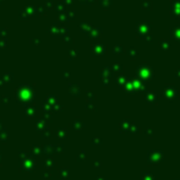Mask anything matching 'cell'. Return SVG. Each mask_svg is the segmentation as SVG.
<instances>
[{"label": "cell", "mask_w": 180, "mask_h": 180, "mask_svg": "<svg viewBox=\"0 0 180 180\" xmlns=\"http://www.w3.org/2000/svg\"><path fill=\"white\" fill-rule=\"evenodd\" d=\"M136 74H137L139 77H141L143 80H151L155 76V71L151 69V66L148 64H141L137 68Z\"/></svg>", "instance_id": "cell-1"}, {"label": "cell", "mask_w": 180, "mask_h": 180, "mask_svg": "<svg viewBox=\"0 0 180 180\" xmlns=\"http://www.w3.org/2000/svg\"><path fill=\"white\" fill-rule=\"evenodd\" d=\"M151 28H152V23L148 22V21L137 22V23H136V33H137V36L141 37V38H145V37L150 33Z\"/></svg>", "instance_id": "cell-2"}, {"label": "cell", "mask_w": 180, "mask_h": 180, "mask_svg": "<svg viewBox=\"0 0 180 180\" xmlns=\"http://www.w3.org/2000/svg\"><path fill=\"white\" fill-rule=\"evenodd\" d=\"M91 52L96 55H103L107 53V45L103 43H96L91 45Z\"/></svg>", "instance_id": "cell-3"}, {"label": "cell", "mask_w": 180, "mask_h": 180, "mask_svg": "<svg viewBox=\"0 0 180 180\" xmlns=\"http://www.w3.org/2000/svg\"><path fill=\"white\" fill-rule=\"evenodd\" d=\"M169 12L172 16L180 18V0H173L169 6Z\"/></svg>", "instance_id": "cell-4"}, {"label": "cell", "mask_w": 180, "mask_h": 180, "mask_svg": "<svg viewBox=\"0 0 180 180\" xmlns=\"http://www.w3.org/2000/svg\"><path fill=\"white\" fill-rule=\"evenodd\" d=\"M169 33H170V37L180 44V23H175L170 29H169Z\"/></svg>", "instance_id": "cell-5"}, {"label": "cell", "mask_w": 180, "mask_h": 180, "mask_svg": "<svg viewBox=\"0 0 180 180\" xmlns=\"http://www.w3.org/2000/svg\"><path fill=\"white\" fill-rule=\"evenodd\" d=\"M102 32H103L102 27H94V26H92V27H91V29L87 32V33H86V34H87V37H88V38L97 39V38H99V37H100Z\"/></svg>", "instance_id": "cell-6"}, {"label": "cell", "mask_w": 180, "mask_h": 180, "mask_svg": "<svg viewBox=\"0 0 180 180\" xmlns=\"http://www.w3.org/2000/svg\"><path fill=\"white\" fill-rule=\"evenodd\" d=\"M164 94L168 97V98H177V96H178V90L174 87V86H167L166 87V90H164Z\"/></svg>", "instance_id": "cell-7"}, {"label": "cell", "mask_w": 180, "mask_h": 180, "mask_svg": "<svg viewBox=\"0 0 180 180\" xmlns=\"http://www.w3.org/2000/svg\"><path fill=\"white\" fill-rule=\"evenodd\" d=\"M60 31H61V26L59 23H52L48 28V32L52 33L53 36H60Z\"/></svg>", "instance_id": "cell-8"}, {"label": "cell", "mask_w": 180, "mask_h": 180, "mask_svg": "<svg viewBox=\"0 0 180 180\" xmlns=\"http://www.w3.org/2000/svg\"><path fill=\"white\" fill-rule=\"evenodd\" d=\"M158 45H159V50H163V52H166V50H168V49L170 48V42H169V39L162 38V39H159V42H158Z\"/></svg>", "instance_id": "cell-9"}, {"label": "cell", "mask_w": 180, "mask_h": 180, "mask_svg": "<svg viewBox=\"0 0 180 180\" xmlns=\"http://www.w3.org/2000/svg\"><path fill=\"white\" fill-rule=\"evenodd\" d=\"M79 27H80V31H81V32H84V33H87V32H88V31L91 29L92 25H91L90 22H87V21H82V22H80Z\"/></svg>", "instance_id": "cell-10"}, {"label": "cell", "mask_w": 180, "mask_h": 180, "mask_svg": "<svg viewBox=\"0 0 180 180\" xmlns=\"http://www.w3.org/2000/svg\"><path fill=\"white\" fill-rule=\"evenodd\" d=\"M124 52H125V48H124L123 44H116V45L113 47V54L114 55H121V54H124Z\"/></svg>", "instance_id": "cell-11"}, {"label": "cell", "mask_w": 180, "mask_h": 180, "mask_svg": "<svg viewBox=\"0 0 180 180\" xmlns=\"http://www.w3.org/2000/svg\"><path fill=\"white\" fill-rule=\"evenodd\" d=\"M54 7H55V10L59 12V15L66 12V5H65L63 1H61V2H57V4L54 5Z\"/></svg>", "instance_id": "cell-12"}, {"label": "cell", "mask_w": 180, "mask_h": 180, "mask_svg": "<svg viewBox=\"0 0 180 180\" xmlns=\"http://www.w3.org/2000/svg\"><path fill=\"white\" fill-rule=\"evenodd\" d=\"M18 16H20V20L27 21V20H28V17H29L31 15L28 14V11H27L26 9H22V10H20V11H18Z\"/></svg>", "instance_id": "cell-13"}, {"label": "cell", "mask_w": 180, "mask_h": 180, "mask_svg": "<svg viewBox=\"0 0 180 180\" xmlns=\"http://www.w3.org/2000/svg\"><path fill=\"white\" fill-rule=\"evenodd\" d=\"M126 52H127V57H129L130 60H135V59H136V57H137V50H136L135 48H129Z\"/></svg>", "instance_id": "cell-14"}, {"label": "cell", "mask_w": 180, "mask_h": 180, "mask_svg": "<svg viewBox=\"0 0 180 180\" xmlns=\"http://www.w3.org/2000/svg\"><path fill=\"white\" fill-rule=\"evenodd\" d=\"M112 4H113V0H99V5H100L104 10L109 9V7L112 6Z\"/></svg>", "instance_id": "cell-15"}, {"label": "cell", "mask_w": 180, "mask_h": 180, "mask_svg": "<svg viewBox=\"0 0 180 180\" xmlns=\"http://www.w3.org/2000/svg\"><path fill=\"white\" fill-rule=\"evenodd\" d=\"M141 7H142L143 10H146V11H151V9H152V2H151L150 0H143L142 4H141Z\"/></svg>", "instance_id": "cell-16"}, {"label": "cell", "mask_w": 180, "mask_h": 180, "mask_svg": "<svg viewBox=\"0 0 180 180\" xmlns=\"http://www.w3.org/2000/svg\"><path fill=\"white\" fill-rule=\"evenodd\" d=\"M112 69H113L114 71L120 72V71H123V64H121V63H119V61H114V63H113Z\"/></svg>", "instance_id": "cell-17"}, {"label": "cell", "mask_w": 180, "mask_h": 180, "mask_svg": "<svg viewBox=\"0 0 180 180\" xmlns=\"http://www.w3.org/2000/svg\"><path fill=\"white\" fill-rule=\"evenodd\" d=\"M45 6L44 5H39L36 7V15H45Z\"/></svg>", "instance_id": "cell-18"}, {"label": "cell", "mask_w": 180, "mask_h": 180, "mask_svg": "<svg viewBox=\"0 0 180 180\" xmlns=\"http://www.w3.org/2000/svg\"><path fill=\"white\" fill-rule=\"evenodd\" d=\"M9 45V42L6 38H0V49H6Z\"/></svg>", "instance_id": "cell-19"}, {"label": "cell", "mask_w": 180, "mask_h": 180, "mask_svg": "<svg viewBox=\"0 0 180 180\" xmlns=\"http://www.w3.org/2000/svg\"><path fill=\"white\" fill-rule=\"evenodd\" d=\"M65 16H66V20H68V21L75 20V12H74V11H66V12H65Z\"/></svg>", "instance_id": "cell-20"}, {"label": "cell", "mask_w": 180, "mask_h": 180, "mask_svg": "<svg viewBox=\"0 0 180 180\" xmlns=\"http://www.w3.org/2000/svg\"><path fill=\"white\" fill-rule=\"evenodd\" d=\"M7 33H9V31L6 27H0V38H6Z\"/></svg>", "instance_id": "cell-21"}, {"label": "cell", "mask_w": 180, "mask_h": 180, "mask_svg": "<svg viewBox=\"0 0 180 180\" xmlns=\"http://www.w3.org/2000/svg\"><path fill=\"white\" fill-rule=\"evenodd\" d=\"M69 54H70V58H71V59H74V58H76V57H77L79 50H77V49H71Z\"/></svg>", "instance_id": "cell-22"}, {"label": "cell", "mask_w": 180, "mask_h": 180, "mask_svg": "<svg viewBox=\"0 0 180 180\" xmlns=\"http://www.w3.org/2000/svg\"><path fill=\"white\" fill-rule=\"evenodd\" d=\"M64 41H65V43H69V44H72L74 43V38L71 37V36H66V37H64Z\"/></svg>", "instance_id": "cell-23"}, {"label": "cell", "mask_w": 180, "mask_h": 180, "mask_svg": "<svg viewBox=\"0 0 180 180\" xmlns=\"http://www.w3.org/2000/svg\"><path fill=\"white\" fill-rule=\"evenodd\" d=\"M29 43H32V44H34V45H38V44L41 43V39L37 38V37H34V38H31V39H29Z\"/></svg>", "instance_id": "cell-24"}, {"label": "cell", "mask_w": 180, "mask_h": 180, "mask_svg": "<svg viewBox=\"0 0 180 180\" xmlns=\"http://www.w3.org/2000/svg\"><path fill=\"white\" fill-rule=\"evenodd\" d=\"M145 39H146V42L148 43V44H151V43H153V37H152V34H147L146 37H145Z\"/></svg>", "instance_id": "cell-25"}, {"label": "cell", "mask_w": 180, "mask_h": 180, "mask_svg": "<svg viewBox=\"0 0 180 180\" xmlns=\"http://www.w3.org/2000/svg\"><path fill=\"white\" fill-rule=\"evenodd\" d=\"M44 6H48L47 9H52V7H54V2H53V0H48V1L45 2Z\"/></svg>", "instance_id": "cell-26"}, {"label": "cell", "mask_w": 180, "mask_h": 180, "mask_svg": "<svg viewBox=\"0 0 180 180\" xmlns=\"http://www.w3.org/2000/svg\"><path fill=\"white\" fill-rule=\"evenodd\" d=\"M81 4H86V5H91V4H93L96 0H79Z\"/></svg>", "instance_id": "cell-27"}, {"label": "cell", "mask_w": 180, "mask_h": 180, "mask_svg": "<svg viewBox=\"0 0 180 180\" xmlns=\"http://www.w3.org/2000/svg\"><path fill=\"white\" fill-rule=\"evenodd\" d=\"M103 74L107 75V76H110V75H112V70L108 69V68H105V69H103Z\"/></svg>", "instance_id": "cell-28"}, {"label": "cell", "mask_w": 180, "mask_h": 180, "mask_svg": "<svg viewBox=\"0 0 180 180\" xmlns=\"http://www.w3.org/2000/svg\"><path fill=\"white\" fill-rule=\"evenodd\" d=\"M63 2H64L65 5H72L74 0H63Z\"/></svg>", "instance_id": "cell-29"}, {"label": "cell", "mask_w": 180, "mask_h": 180, "mask_svg": "<svg viewBox=\"0 0 180 180\" xmlns=\"http://www.w3.org/2000/svg\"><path fill=\"white\" fill-rule=\"evenodd\" d=\"M174 75H175V77H180V68H178V69L174 71Z\"/></svg>", "instance_id": "cell-30"}, {"label": "cell", "mask_w": 180, "mask_h": 180, "mask_svg": "<svg viewBox=\"0 0 180 180\" xmlns=\"http://www.w3.org/2000/svg\"><path fill=\"white\" fill-rule=\"evenodd\" d=\"M1 1H4V0H0V2H1Z\"/></svg>", "instance_id": "cell-31"}]
</instances>
